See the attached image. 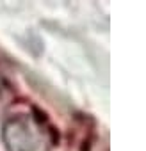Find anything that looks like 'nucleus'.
Segmentation results:
<instances>
[{
  "instance_id": "1",
  "label": "nucleus",
  "mask_w": 146,
  "mask_h": 151,
  "mask_svg": "<svg viewBox=\"0 0 146 151\" xmlns=\"http://www.w3.org/2000/svg\"><path fill=\"white\" fill-rule=\"evenodd\" d=\"M4 140L9 151H48L46 133L30 116H14L4 124Z\"/></svg>"
}]
</instances>
